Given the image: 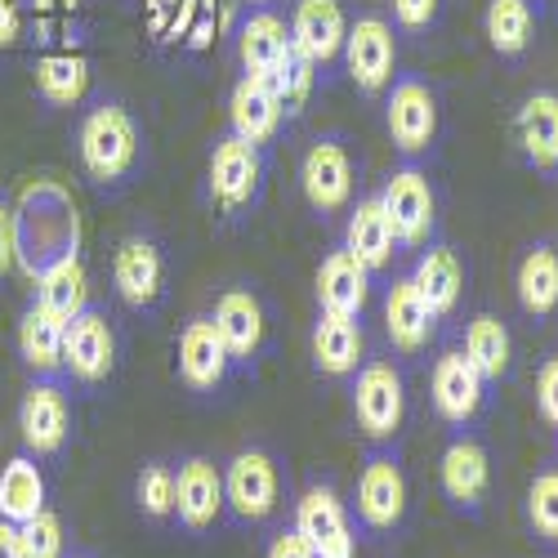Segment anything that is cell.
<instances>
[{
    "instance_id": "1",
    "label": "cell",
    "mask_w": 558,
    "mask_h": 558,
    "mask_svg": "<svg viewBox=\"0 0 558 558\" xmlns=\"http://www.w3.org/2000/svg\"><path fill=\"white\" fill-rule=\"evenodd\" d=\"M14 264L36 277L81 251V210L59 179H32L14 210Z\"/></svg>"
},
{
    "instance_id": "2",
    "label": "cell",
    "mask_w": 558,
    "mask_h": 558,
    "mask_svg": "<svg viewBox=\"0 0 558 558\" xmlns=\"http://www.w3.org/2000/svg\"><path fill=\"white\" fill-rule=\"evenodd\" d=\"M76 144H81L85 174L99 179V183L125 179L138 161V130H134V117L121 104H104L95 112H85Z\"/></svg>"
},
{
    "instance_id": "3",
    "label": "cell",
    "mask_w": 558,
    "mask_h": 558,
    "mask_svg": "<svg viewBox=\"0 0 558 558\" xmlns=\"http://www.w3.org/2000/svg\"><path fill=\"white\" fill-rule=\"evenodd\" d=\"M259 179H264L259 144H246V138H238V134L219 138L215 153H210V170H206L210 202L223 215H242L259 193Z\"/></svg>"
},
{
    "instance_id": "4",
    "label": "cell",
    "mask_w": 558,
    "mask_h": 558,
    "mask_svg": "<svg viewBox=\"0 0 558 558\" xmlns=\"http://www.w3.org/2000/svg\"><path fill=\"white\" fill-rule=\"evenodd\" d=\"M340 54H344V68L362 95H380V89L393 81V63H398L393 27L380 14H362L357 23H349Z\"/></svg>"
},
{
    "instance_id": "5",
    "label": "cell",
    "mask_w": 558,
    "mask_h": 558,
    "mask_svg": "<svg viewBox=\"0 0 558 558\" xmlns=\"http://www.w3.org/2000/svg\"><path fill=\"white\" fill-rule=\"evenodd\" d=\"M402 411H407L402 376L389 362H366L353 380V415L362 434L376 442H389L402 429Z\"/></svg>"
},
{
    "instance_id": "6",
    "label": "cell",
    "mask_w": 558,
    "mask_h": 558,
    "mask_svg": "<svg viewBox=\"0 0 558 558\" xmlns=\"http://www.w3.org/2000/svg\"><path fill=\"white\" fill-rule=\"evenodd\" d=\"M380 206L398 232V246H425L429 232H434V189H429V174L415 170V166H402L385 179L380 189Z\"/></svg>"
},
{
    "instance_id": "7",
    "label": "cell",
    "mask_w": 558,
    "mask_h": 558,
    "mask_svg": "<svg viewBox=\"0 0 558 558\" xmlns=\"http://www.w3.org/2000/svg\"><path fill=\"white\" fill-rule=\"evenodd\" d=\"M282 496V478H277V464L268 451H238L223 470V505L238 519L259 523L277 509Z\"/></svg>"
},
{
    "instance_id": "8",
    "label": "cell",
    "mask_w": 558,
    "mask_h": 558,
    "mask_svg": "<svg viewBox=\"0 0 558 558\" xmlns=\"http://www.w3.org/2000/svg\"><path fill=\"white\" fill-rule=\"evenodd\" d=\"M385 125H389V138L393 148L415 157L434 144L438 134V99L425 81L415 76H402L393 89H389V104H385Z\"/></svg>"
},
{
    "instance_id": "9",
    "label": "cell",
    "mask_w": 558,
    "mask_h": 558,
    "mask_svg": "<svg viewBox=\"0 0 558 558\" xmlns=\"http://www.w3.org/2000/svg\"><path fill=\"white\" fill-rule=\"evenodd\" d=\"M407 514V478L402 464L389 451L366 456L362 474H357V519L371 532H393Z\"/></svg>"
},
{
    "instance_id": "10",
    "label": "cell",
    "mask_w": 558,
    "mask_h": 558,
    "mask_svg": "<svg viewBox=\"0 0 558 558\" xmlns=\"http://www.w3.org/2000/svg\"><path fill=\"white\" fill-rule=\"evenodd\" d=\"M300 189H304L308 206L322 210V215H336V210L349 206V197H353V161H349V148L340 144V138H317V144L304 153Z\"/></svg>"
},
{
    "instance_id": "11",
    "label": "cell",
    "mask_w": 558,
    "mask_h": 558,
    "mask_svg": "<svg viewBox=\"0 0 558 558\" xmlns=\"http://www.w3.org/2000/svg\"><path fill=\"white\" fill-rule=\"evenodd\" d=\"M117 362V336L108 327V317L95 308H81L63 327V366L81 385L108 380V371Z\"/></svg>"
},
{
    "instance_id": "12",
    "label": "cell",
    "mask_w": 558,
    "mask_h": 558,
    "mask_svg": "<svg viewBox=\"0 0 558 558\" xmlns=\"http://www.w3.org/2000/svg\"><path fill=\"white\" fill-rule=\"evenodd\" d=\"M295 532L308 541L313 558H353V527L331 487H308L295 505Z\"/></svg>"
},
{
    "instance_id": "13",
    "label": "cell",
    "mask_w": 558,
    "mask_h": 558,
    "mask_svg": "<svg viewBox=\"0 0 558 558\" xmlns=\"http://www.w3.org/2000/svg\"><path fill=\"white\" fill-rule=\"evenodd\" d=\"M483 389H487V380L478 376V366L464 357V349H451L434 362L429 393H434V411L447 425H470L483 407Z\"/></svg>"
},
{
    "instance_id": "14",
    "label": "cell",
    "mask_w": 558,
    "mask_h": 558,
    "mask_svg": "<svg viewBox=\"0 0 558 558\" xmlns=\"http://www.w3.org/2000/svg\"><path fill=\"white\" fill-rule=\"evenodd\" d=\"M349 19L340 10V0H295L291 10V45L308 63H331L344 50Z\"/></svg>"
},
{
    "instance_id": "15",
    "label": "cell",
    "mask_w": 558,
    "mask_h": 558,
    "mask_svg": "<svg viewBox=\"0 0 558 558\" xmlns=\"http://www.w3.org/2000/svg\"><path fill=\"white\" fill-rule=\"evenodd\" d=\"M223 509V474L206 456H193L174 474V514L189 532H206Z\"/></svg>"
},
{
    "instance_id": "16",
    "label": "cell",
    "mask_w": 558,
    "mask_h": 558,
    "mask_svg": "<svg viewBox=\"0 0 558 558\" xmlns=\"http://www.w3.org/2000/svg\"><path fill=\"white\" fill-rule=\"evenodd\" d=\"M68 425H72V411H68V393L54 380H40L27 389L23 407H19V429L27 451L36 456H54L68 442Z\"/></svg>"
},
{
    "instance_id": "17",
    "label": "cell",
    "mask_w": 558,
    "mask_h": 558,
    "mask_svg": "<svg viewBox=\"0 0 558 558\" xmlns=\"http://www.w3.org/2000/svg\"><path fill=\"white\" fill-rule=\"evenodd\" d=\"M112 282L130 308H153L161 300V287H166L161 251L148 238H125L117 246V259H112Z\"/></svg>"
},
{
    "instance_id": "18",
    "label": "cell",
    "mask_w": 558,
    "mask_h": 558,
    "mask_svg": "<svg viewBox=\"0 0 558 558\" xmlns=\"http://www.w3.org/2000/svg\"><path fill=\"white\" fill-rule=\"evenodd\" d=\"M228 366H232V357H228V349H223V340L215 331V322L210 317H193L189 327H183V336H179V376H183V385L202 389V393L219 389L223 376H228Z\"/></svg>"
},
{
    "instance_id": "19",
    "label": "cell",
    "mask_w": 558,
    "mask_h": 558,
    "mask_svg": "<svg viewBox=\"0 0 558 558\" xmlns=\"http://www.w3.org/2000/svg\"><path fill=\"white\" fill-rule=\"evenodd\" d=\"M282 112H287L282 99L272 95V85L264 76H242L228 95V125L246 144H268L277 125H282Z\"/></svg>"
},
{
    "instance_id": "20",
    "label": "cell",
    "mask_w": 558,
    "mask_h": 558,
    "mask_svg": "<svg viewBox=\"0 0 558 558\" xmlns=\"http://www.w3.org/2000/svg\"><path fill=\"white\" fill-rule=\"evenodd\" d=\"M371 295V268L362 259H353L349 251H331L317 268V304L322 313H340V317H357L366 308Z\"/></svg>"
},
{
    "instance_id": "21",
    "label": "cell",
    "mask_w": 558,
    "mask_h": 558,
    "mask_svg": "<svg viewBox=\"0 0 558 558\" xmlns=\"http://www.w3.org/2000/svg\"><path fill=\"white\" fill-rule=\"evenodd\" d=\"M210 322H215V331H219V340H223L232 362H251L259 353V344H264V308H259V300L251 291H223L215 300Z\"/></svg>"
},
{
    "instance_id": "22",
    "label": "cell",
    "mask_w": 558,
    "mask_h": 558,
    "mask_svg": "<svg viewBox=\"0 0 558 558\" xmlns=\"http://www.w3.org/2000/svg\"><path fill=\"white\" fill-rule=\"evenodd\" d=\"M438 474H442V492L464 505V509H474L487 487H492V460H487V447L478 438H451V447L442 451V464H438Z\"/></svg>"
},
{
    "instance_id": "23",
    "label": "cell",
    "mask_w": 558,
    "mask_h": 558,
    "mask_svg": "<svg viewBox=\"0 0 558 558\" xmlns=\"http://www.w3.org/2000/svg\"><path fill=\"white\" fill-rule=\"evenodd\" d=\"M344 251H349L353 259H362L371 272L385 268V264L398 255V232H393V223H389L380 197H366V202L353 206V215H349V223H344Z\"/></svg>"
},
{
    "instance_id": "24",
    "label": "cell",
    "mask_w": 558,
    "mask_h": 558,
    "mask_svg": "<svg viewBox=\"0 0 558 558\" xmlns=\"http://www.w3.org/2000/svg\"><path fill=\"white\" fill-rule=\"evenodd\" d=\"M434 322L438 317L429 313V304L421 300V291H415L411 277H398V282L389 287V295H385V331H389L393 349L421 353L429 344V336H434Z\"/></svg>"
},
{
    "instance_id": "25",
    "label": "cell",
    "mask_w": 558,
    "mask_h": 558,
    "mask_svg": "<svg viewBox=\"0 0 558 558\" xmlns=\"http://www.w3.org/2000/svg\"><path fill=\"white\" fill-rule=\"evenodd\" d=\"M287 54H291V27L272 10H251L238 27V59L246 76H268Z\"/></svg>"
},
{
    "instance_id": "26",
    "label": "cell",
    "mask_w": 558,
    "mask_h": 558,
    "mask_svg": "<svg viewBox=\"0 0 558 558\" xmlns=\"http://www.w3.org/2000/svg\"><path fill=\"white\" fill-rule=\"evenodd\" d=\"M32 282H36V308L59 317L63 327L81 308H89V272H85L81 255H68V259L50 264L45 272H36Z\"/></svg>"
},
{
    "instance_id": "27",
    "label": "cell",
    "mask_w": 558,
    "mask_h": 558,
    "mask_svg": "<svg viewBox=\"0 0 558 558\" xmlns=\"http://www.w3.org/2000/svg\"><path fill=\"white\" fill-rule=\"evenodd\" d=\"M313 366L322 376H353L362 362V327L357 317H340V313H322L313 327Z\"/></svg>"
},
{
    "instance_id": "28",
    "label": "cell",
    "mask_w": 558,
    "mask_h": 558,
    "mask_svg": "<svg viewBox=\"0 0 558 558\" xmlns=\"http://www.w3.org/2000/svg\"><path fill=\"white\" fill-rule=\"evenodd\" d=\"M519 144L523 157L536 170H554L558 166V95L554 89H536V95L519 108Z\"/></svg>"
},
{
    "instance_id": "29",
    "label": "cell",
    "mask_w": 558,
    "mask_h": 558,
    "mask_svg": "<svg viewBox=\"0 0 558 558\" xmlns=\"http://www.w3.org/2000/svg\"><path fill=\"white\" fill-rule=\"evenodd\" d=\"M411 282H415V291H421V300L429 304L434 317H447V313L460 304L464 268H460V259H456L451 246H429V251L421 255V264H415Z\"/></svg>"
},
{
    "instance_id": "30",
    "label": "cell",
    "mask_w": 558,
    "mask_h": 558,
    "mask_svg": "<svg viewBox=\"0 0 558 558\" xmlns=\"http://www.w3.org/2000/svg\"><path fill=\"white\" fill-rule=\"evenodd\" d=\"M45 509V474L32 456H14L0 470V519L5 523H27Z\"/></svg>"
},
{
    "instance_id": "31",
    "label": "cell",
    "mask_w": 558,
    "mask_h": 558,
    "mask_svg": "<svg viewBox=\"0 0 558 558\" xmlns=\"http://www.w3.org/2000/svg\"><path fill=\"white\" fill-rule=\"evenodd\" d=\"M19 353H23V362L36 371V376L50 380L54 371L63 366V322L32 304L23 313V322H19Z\"/></svg>"
},
{
    "instance_id": "32",
    "label": "cell",
    "mask_w": 558,
    "mask_h": 558,
    "mask_svg": "<svg viewBox=\"0 0 558 558\" xmlns=\"http://www.w3.org/2000/svg\"><path fill=\"white\" fill-rule=\"evenodd\" d=\"M509 331H505V322L492 317V313H478L470 327H464V357H470L478 366V376L487 385H500L505 380V371H509Z\"/></svg>"
},
{
    "instance_id": "33",
    "label": "cell",
    "mask_w": 558,
    "mask_h": 558,
    "mask_svg": "<svg viewBox=\"0 0 558 558\" xmlns=\"http://www.w3.org/2000/svg\"><path fill=\"white\" fill-rule=\"evenodd\" d=\"M514 287H519V304L536 317L554 313L558 308V251L554 246H532L519 264V277H514Z\"/></svg>"
},
{
    "instance_id": "34",
    "label": "cell",
    "mask_w": 558,
    "mask_h": 558,
    "mask_svg": "<svg viewBox=\"0 0 558 558\" xmlns=\"http://www.w3.org/2000/svg\"><path fill=\"white\" fill-rule=\"evenodd\" d=\"M36 89H40V99L45 104H54V108H72L85 99V89H89V63L81 54H45L36 63Z\"/></svg>"
},
{
    "instance_id": "35",
    "label": "cell",
    "mask_w": 558,
    "mask_h": 558,
    "mask_svg": "<svg viewBox=\"0 0 558 558\" xmlns=\"http://www.w3.org/2000/svg\"><path fill=\"white\" fill-rule=\"evenodd\" d=\"M487 40L505 59H519L532 45V5L527 0H487Z\"/></svg>"
},
{
    "instance_id": "36",
    "label": "cell",
    "mask_w": 558,
    "mask_h": 558,
    "mask_svg": "<svg viewBox=\"0 0 558 558\" xmlns=\"http://www.w3.org/2000/svg\"><path fill=\"white\" fill-rule=\"evenodd\" d=\"M313 72H317V63H308V59L295 50V45H291V54L277 63L264 81L272 85V95L282 99L287 112H300V108L308 104V95H313Z\"/></svg>"
},
{
    "instance_id": "37",
    "label": "cell",
    "mask_w": 558,
    "mask_h": 558,
    "mask_svg": "<svg viewBox=\"0 0 558 558\" xmlns=\"http://www.w3.org/2000/svg\"><path fill=\"white\" fill-rule=\"evenodd\" d=\"M527 523L541 541H558V470H545L527 487Z\"/></svg>"
},
{
    "instance_id": "38",
    "label": "cell",
    "mask_w": 558,
    "mask_h": 558,
    "mask_svg": "<svg viewBox=\"0 0 558 558\" xmlns=\"http://www.w3.org/2000/svg\"><path fill=\"white\" fill-rule=\"evenodd\" d=\"M134 496L148 519H170L174 514V470L170 464H148L134 483Z\"/></svg>"
},
{
    "instance_id": "39",
    "label": "cell",
    "mask_w": 558,
    "mask_h": 558,
    "mask_svg": "<svg viewBox=\"0 0 558 558\" xmlns=\"http://www.w3.org/2000/svg\"><path fill=\"white\" fill-rule=\"evenodd\" d=\"M19 536H23V554L27 558H63V523L50 509H40L36 519L19 523Z\"/></svg>"
},
{
    "instance_id": "40",
    "label": "cell",
    "mask_w": 558,
    "mask_h": 558,
    "mask_svg": "<svg viewBox=\"0 0 558 558\" xmlns=\"http://www.w3.org/2000/svg\"><path fill=\"white\" fill-rule=\"evenodd\" d=\"M393 5V23L407 32H425L438 19V0H389Z\"/></svg>"
},
{
    "instance_id": "41",
    "label": "cell",
    "mask_w": 558,
    "mask_h": 558,
    "mask_svg": "<svg viewBox=\"0 0 558 558\" xmlns=\"http://www.w3.org/2000/svg\"><path fill=\"white\" fill-rule=\"evenodd\" d=\"M536 407L549 425H558V357H549L536 376Z\"/></svg>"
},
{
    "instance_id": "42",
    "label": "cell",
    "mask_w": 558,
    "mask_h": 558,
    "mask_svg": "<svg viewBox=\"0 0 558 558\" xmlns=\"http://www.w3.org/2000/svg\"><path fill=\"white\" fill-rule=\"evenodd\" d=\"M264 558H313V549H308V541L291 527V532H277V536L268 541Z\"/></svg>"
},
{
    "instance_id": "43",
    "label": "cell",
    "mask_w": 558,
    "mask_h": 558,
    "mask_svg": "<svg viewBox=\"0 0 558 558\" xmlns=\"http://www.w3.org/2000/svg\"><path fill=\"white\" fill-rule=\"evenodd\" d=\"M14 268V219H10V206L0 202V277Z\"/></svg>"
},
{
    "instance_id": "44",
    "label": "cell",
    "mask_w": 558,
    "mask_h": 558,
    "mask_svg": "<svg viewBox=\"0 0 558 558\" xmlns=\"http://www.w3.org/2000/svg\"><path fill=\"white\" fill-rule=\"evenodd\" d=\"M0 558H27V554H23L19 523H5V519H0Z\"/></svg>"
},
{
    "instance_id": "45",
    "label": "cell",
    "mask_w": 558,
    "mask_h": 558,
    "mask_svg": "<svg viewBox=\"0 0 558 558\" xmlns=\"http://www.w3.org/2000/svg\"><path fill=\"white\" fill-rule=\"evenodd\" d=\"M255 5H264V0H255Z\"/></svg>"
},
{
    "instance_id": "46",
    "label": "cell",
    "mask_w": 558,
    "mask_h": 558,
    "mask_svg": "<svg viewBox=\"0 0 558 558\" xmlns=\"http://www.w3.org/2000/svg\"><path fill=\"white\" fill-rule=\"evenodd\" d=\"M554 170H558V166H554Z\"/></svg>"
}]
</instances>
